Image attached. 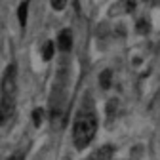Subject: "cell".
<instances>
[{
  "instance_id": "obj_7",
  "label": "cell",
  "mask_w": 160,
  "mask_h": 160,
  "mask_svg": "<svg viewBox=\"0 0 160 160\" xmlns=\"http://www.w3.org/2000/svg\"><path fill=\"white\" fill-rule=\"evenodd\" d=\"M53 50H55V48H53V42H46V44H44V50H42V57L46 59V61H50V59L53 57Z\"/></svg>"
},
{
  "instance_id": "obj_2",
  "label": "cell",
  "mask_w": 160,
  "mask_h": 160,
  "mask_svg": "<svg viewBox=\"0 0 160 160\" xmlns=\"http://www.w3.org/2000/svg\"><path fill=\"white\" fill-rule=\"evenodd\" d=\"M2 97L13 99L15 97V67L10 65L6 71V76L2 80Z\"/></svg>"
},
{
  "instance_id": "obj_8",
  "label": "cell",
  "mask_w": 160,
  "mask_h": 160,
  "mask_svg": "<svg viewBox=\"0 0 160 160\" xmlns=\"http://www.w3.org/2000/svg\"><path fill=\"white\" fill-rule=\"evenodd\" d=\"M32 122H34V126H40V122H42V109L32 111Z\"/></svg>"
},
{
  "instance_id": "obj_1",
  "label": "cell",
  "mask_w": 160,
  "mask_h": 160,
  "mask_svg": "<svg viewBox=\"0 0 160 160\" xmlns=\"http://www.w3.org/2000/svg\"><path fill=\"white\" fill-rule=\"evenodd\" d=\"M97 132V118L92 109H82L74 118V126H72V139H74V147L76 149H86L92 139L95 137Z\"/></svg>"
},
{
  "instance_id": "obj_5",
  "label": "cell",
  "mask_w": 160,
  "mask_h": 160,
  "mask_svg": "<svg viewBox=\"0 0 160 160\" xmlns=\"http://www.w3.org/2000/svg\"><path fill=\"white\" fill-rule=\"evenodd\" d=\"M27 10H29L27 2H21L17 8V17H19V25L21 27H25V23H27Z\"/></svg>"
},
{
  "instance_id": "obj_3",
  "label": "cell",
  "mask_w": 160,
  "mask_h": 160,
  "mask_svg": "<svg viewBox=\"0 0 160 160\" xmlns=\"http://www.w3.org/2000/svg\"><path fill=\"white\" fill-rule=\"evenodd\" d=\"M112 154H114V147H111V145H103V147H99V149L93 151L92 160H111Z\"/></svg>"
},
{
  "instance_id": "obj_4",
  "label": "cell",
  "mask_w": 160,
  "mask_h": 160,
  "mask_svg": "<svg viewBox=\"0 0 160 160\" xmlns=\"http://www.w3.org/2000/svg\"><path fill=\"white\" fill-rule=\"evenodd\" d=\"M57 44H59V48H61L63 52H69L71 48H72V36H71V31H61L59 32V36H57Z\"/></svg>"
},
{
  "instance_id": "obj_9",
  "label": "cell",
  "mask_w": 160,
  "mask_h": 160,
  "mask_svg": "<svg viewBox=\"0 0 160 160\" xmlns=\"http://www.w3.org/2000/svg\"><path fill=\"white\" fill-rule=\"evenodd\" d=\"M65 6H67L65 0H55V2H52V8H53V10H63Z\"/></svg>"
},
{
  "instance_id": "obj_11",
  "label": "cell",
  "mask_w": 160,
  "mask_h": 160,
  "mask_svg": "<svg viewBox=\"0 0 160 160\" xmlns=\"http://www.w3.org/2000/svg\"><path fill=\"white\" fill-rule=\"evenodd\" d=\"M63 160H71V156H63Z\"/></svg>"
},
{
  "instance_id": "obj_6",
  "label": "cell",
  "mask_w": 160,
  "mask_h": 160,
  "mask_svg": "<svg viewBox=\"0 0 160 160\" xmlns=\"http://www.w3.org/2000/svg\"><path fill=\"white\" fill-rule=\"evenodd\" d=\"M111 76H112V72L107 69V71H103L101 74H99V86H101L103 90H107L109 86H111Z\"/></svg>"
},
{
  "instance_id": "obj_10",
  "label": "cell",
  "mask_w": 160,
  "mask_h": 160,
  "mask_svg": "<svg viewBox=\"0 0 160 160\" xmlns=\"http://www.w3.org/2000/svg\"><path fill=\"white\" fill-rule=\"evenodd\" d=\"M137 29H139V32H141V34H145V32L149 31V25H147L145 21H139V25H137Z\"/></svg>"
}]
</instances>
